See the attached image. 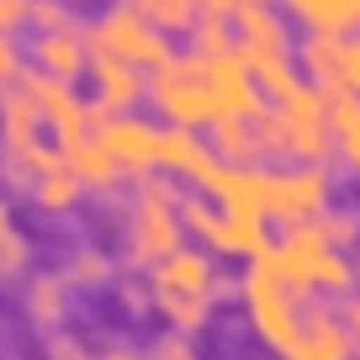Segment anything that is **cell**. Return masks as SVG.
<instances>
[{
  "instance_id": "6da1fadb",
  "label": "cell",
  "mask_w": 360,
  "mask_h": 360,
  "mask_svg": "<svg viewBox=\"0 0 360 360\" xmlns=\"http://www.w3.org/2000/svg\"><path fill=\"white\" fill-rule=\"evenodd\" d=\"M143 281H148V297H154V318L165 328L191 334V339L212 323L217 302L238 297V281L223 276L217 259L207 255V249H196V244H186L180 255H169L165 265H154Z\"/></svg>"
},
{
  "instance_id": "7a4b0ae2",
  "label": "cell",
  "mask_w": 360,
  "mask_h": 360,
  "mask_svg": "<svg viewBox=\"0 0 360 360\" xmlns=\"http://www.w3.org/2000/svg\"><path fill=\"white\" fill-rule=\"evenodd\" d=\"M328 96L313 85H297L286 101H270L265 117L255 122L259 154L270 165H328L334 159V117Z\"/></svg>"
},
{
  "instance_id": "3957f363",
  "label": "cell",
  "mask_w": 360,
  "mask_h": 360,
  "mask_svg": "<svg viewBox=\"0 0 360 360\" xmlns=\"http://www.w3.org/2000/svg\"><path fill=\"white\" fill-rule=\"evenodd\" d=\"M180 186L169 175L138 180L133 202L122 212V265L148 276L154 265H165L169 255L186 249V223H180Z\"/></svg>"
},
{
  "instance_id": "277c9868",
  "label": "cell",
  "mask_w": 360,
  "mask_h": 360,
  "mask_svg": "<svg viewBox=\"0 0 360 360\" xmlns=\"http://www.w3.org/2000/svg\"><path fill=\"white\" fill-rule=\"evenodd\" d=\"M238 307H244V323L270 355H286L302 334V307L292 292L281 286V276L265 265V255H255L244 270H238Z\"/></svg>"
},
{
  "instance_id": "5b68a950",
  "label": "cell",
  "mask_w": 360,
  "mask_h": 360,
  "mask_svg": "<svg viewBox=\"0 0 360 360\" xmlns=\"http://www.w3.org/2000/svg\"><path fill=\"white\" fill-rule=\"evenodd\" d=\"M148 106L165 127H191L207 133L217 122V101L207 90V64L196 53H175L165 69L148 75Z\"/></svg>"
},
{
  "instance_id": "8992f818",
  "label": "cell",
  "mask_w": 360,
  "mask_h": 360,
  "mask_svg": "<svg viewBox=\"0 0 360 360\" xmlns=\"http://www.w3.org/2000/svg\"><path fill=\"white\" fill-rule=\"evenodd\" d=\"M85 37H90V53L122 58V64H138V69H148V75L175 58V37L159 32L148 16H138L127 0H112V6L85 27Z\"/></svg>"
},
{
  "instance_id": "52a82bcc",
  "label": "cell",
  "mask_w": 360,
  "mask_h": 360,
  "mask_svg": "<svg viewBox=\"0 0 360 360\" xmlns=\"http://www.w3.org/2000/svg\"><path fill=\"white\" fill-rule=\"evenodd\" d=\"M334 207V175L328 165H270V191H265V217L276 228H307L323 223Z\"/></svg>"
},
{
  "instance_id": "ba28073f",
  "label": "cell",
  "mask_w": 360,
  "mask_h": 360,
  "mask_svg": "<svg viewBox=\"0 0 360 360\" xmlns=\"http://www.w3.org/2000/svg\"><path fill=\"white\" fill-rule=\"evenodd\" d=\"M22 90L32 96L37 112H43V127H48V138H53L58 154H69V148H79V143L96 138V101H85L69 79H53V75H43V69L27 64Z\"/></svg>"
},
{
  "instance_id": "9c48e42d",
  "label": "cell",
  "mask_w": 360,
  "mask_h": 360,
  "mask_svg": "<svg viewBox=\"0 0 360 360\" xmlns=\"http://www.w3.org/2000/svg\"><path fill=\"white\" fill-rule=\"evenodd\" d=\"M180 223H186V238H191L196 249H207L212 259H244V265H249V259L265 255V244H270L265 228L228 223L223 207H217L212 196H202V191H186V196H180Z\"/></svg>"
},
{
  "instance_id": "30bf717a",
  "label": "cell",
  "mask_w": 360,
  "mask_h": 360,
  "mask_svg": "<svg viewBox=\"0 0 360 360\" xmlns=\"http://www.w3.org/2000/svg\"><path fill=\"white\" fill-rule=\"evenodd\" d=\"M328 255H334V244L323 238L318 223L286 228L281 238H270V244H265V265L281 276V286L297 297V302H313V297H318V276H323Z\"/></svg>"
},
{
  "instance_id": "8fae6325",
  "label": "cell",
  "mask_w": 360,
  "mask_h": 360,
  "mask_svg": "<svg viewBox=\"0 0 360 360\" xmlns=\"http://www.w3.org/2000/svg\"><path fill=\"white\" fill-rule=\"evenodd\" d=\"M159 138H165V122H148V117H96V143L117 159L127 180H148L159 175Z\"/></svg>"
},
{
  "instance_id": "7c38bea8",
  "label": "cell",
  "mask_w": 360,
  "mask_h": 360,
  "mask_svg": "<svg viewBox=\"0 0 360 360\" xmlns=\"http://www.w3.org/2000/svg\"><path fill=\"white\" fill-rule=\"evenodd\" d=\"M265 191H270V165H217V175L202 186V196H212L223 217L238 228H270Z\"/></svg>"
},
{
  "instance_id": "4fadbf2b",
  "label": "cell",
  "mask_w": 360,
  "mask_h": 360,
  "mask_svg": "<svg viewBox=\"0 0 360 360\" xmlns=\"http://www.w3.org/2000/svg\"><path fill=\"white\" fill-rule=\"evenodd\" d=\"M207 64V90H212V101H217V122H259L265 117V90L255 85V75H249V64L233 53L223 58H202Z\"/></svg>"
},
{
  "instance_id": "5bb4252c",
  "label": "cell",
  "mask_w": 360,
  "mask_h": 360,
  "mask_svg": "<svg viewBox=\"0 0 360 360\" xmlns=\"http://www.w3.org/2000/svg\"><path fill=\"white\" fill-rule=\"evenodd\" d=\"M90 101H96V117H133L148 101V69L90 53Z\"/></svg>"
},
{
  "instance_id": "9a60e30c",
  "label": "cell",
  "mask_w": 360,
  "mask_h": 360,
  "mask_svg": "<svg viewBox=\"0 0 360 360\" xmlns=\"http://www.w3.org/2000/svg\"><path fill=\"white\" fill-rule=\"evenodd\" d=\"M281 360H355V345H349L339 302L313 297V302L302 307V334H297V345L286 349Z\"/></svg>"
},
{
  "instance_id": "2e32d148",
  "label": "cell",
  "mask_w": 360,
  "mask_h": 360,
  "mask_svg": "<svg viewBox=\"0 0 360 360\" xmlns=\"http://www.w3.org/2000/svg\"><path fill=\"white\" fill-rule=\"evenodd\" d=\"M69 297H75V286L58 276V270H32L22 286H16V307H22V323L37 328V334H58V328L69 323Z\"/></svg>"
},
{
  "instance_id": "e0dca14e",
  "label": "cell",
  "mask_w": 360,
  "mask_h": 360,
  "mask_svg": "<svg viewBox=\"0 0 360 360\" xmlns=\"http://www.w3.org/2000/svg\"><path fill=\"white\" fill-rule=\"evenodd\" d=\"M159 175L186 180V186L202 191L207 180L217 175V154H212V143H207V133H191V127H165V138H159Z\"/></svg>"
},
{
  "instance_id": "ac0fdd59",
  "label": "cell",
  "mask_w": 360,
  "mask_h": 360,
  "mask_svg": "<svg viewBox=\"0 0 360 360\" xmlns=\"http://www.w3.org/2000/svg\"><path fill=\"white\" fill-rule=\"evenodd\" d=\"M27 64L75 85L79 75H90V37H85V27H69V32H32Z\"/></svg>"
},
{
  "instance_id": "d6986e66",
  "label": "cell",
  "mask_w": 360,
  "mask_h": 360,
  "mask_svg": "<svg viewBox=\"0 0 360 360\" xmlns=\"http://www.w3.org/2000/svg\"><path fill=\"white\" fill-rule=\"evenodd\" d=\"M297 69L313 90H323L328 101L334 96H349L345 90V37L339 32H302L297 43Z\"/></svg>"
},
{
  "instance_id": "ffe728a7",
  "label": "cell",
  "mask_w": 360,
  "mask_h": 360,
  "mask_svg": "<svg viewBox=\"0 0 360 360\" xmlns=\"http://www.w3.org/2000/svg\"><path fill=\"white\" fill-rule=\"evenodd\" d=\"M43 112L32 106L22 85L16 90H0V154H27V148L43 143Z\"/></svg>"
},
{
  "instance_id": "44dd1931",
  "label": "cell",
  "mask_w": 360,
  "mask_h": 360,
  "mask_svg": "<svg viewBox=\"0 0 360 360\" xmlns=\"http://www.w3.org/2000/svg\"><path fill=\"white\" fill-rule=\"evenodd\" d=\"M286 11V22H297L302 32H360V0H276Z\"/></svg>"
},
{
  "instance_id": "7402d4cb",
  "label": "cell",
  "mask_w": 360,
  "mask_h": 360,
  "mask_svg": "<svg viewBox=\"0 0 360 360\" xmlns=\"http://www.w3.org/2000/svg\"><path fill=\"white\" fill-rule=\"evenodd\" d=\"M238 48V43H233ZM238 58L249 64L255 85L265 90V101H286L297 85H307L302 69H297V53H281V48H238Z\"/></svg>"
},
{
  "instance_id": "603a6c76",
  "label": "cell",
  "mask_w": 360,
  "mask_h": 360,
  "mask_svg": "<svg viewBox=\"0 0 360 360\" xmlns=\"http://www.w3.org/2000/svg\"><path fill=\"white\" fill-rule=\"evenodd\" d=\"M233 43L238 48H281V53H297L292 22H286L281 6H244L233 16Z\"/></svg>"
},
{
  "instance_id": "cb8c5ba5",
  "label": "cell",
  "mask_w": 360,
  "mask_h": 360,
  "mask_svg": "<svg viewBox=\"0 0 360 360\" xmlns=\"http://www.w3.org/2000/svg\"><path fill=\"white\" fill-rule=\"evenodd\" d=\"M64 159H69V169H75V180L85 186V196H106V202H112L122 186H133V180L117 169V159L106 154L96 138H90V143H79V148H69Z\"/></svg>"
},
{
  "instance_id": "d4e9b609",
  "label": "cell",
  "mask_w": 360,
  "mask_h": 360,
  "mask_svg": "<svg viewBox=\"0 0 360 360\" xmlns=\"http://www.w3.org/2000/svg\"><path fill=\"white\" fill-rule=\"evenodd\" d=\"M58 276L75 292H101V286H117V259L101 244H75L64 255V265H58Z\"/></svg>"
},
{
  "instance_id": "484cf974",
  "label": "cell",
  "mask_w": 360,
  "mask_h": 360,
  "mask_svg": "<svg viewBox=\"0 0 360 360\" xmlns=\"http://www.w3.org/2000/svg\"><path fill=\"white\" fill-rule=\"evenodd\" d=\"M334 165L349 180H360V96H334Z\"/></svg>"
},
{
  "instance_id": "4316f807",
  "label": "cell",
  "mask_w": 360,
  "mask_h": 360,
  "mask_svg": "<svg viewBox=\"0 0 360 360\" xmlns=\"http://www.w3.org/2000/svg\"><path fill=\"white\" fill-rule=\"evenodd\" d=\"M27 276H32V238L22 233V223H16L11 202L0 196V286H6V281L22 286Z\"/></svg>"
},
{
  "instance_id": "83f0119b",
  "label": "cell",
  "mask_w": 360,
  "mask_h": 360,
  "mask_svg": "<svg viewBox=\"0 0 360 360\" xmlns=\"http://www.w3.org/2000/svg\"><path fill=\"white\" fill-rule=\"evenodd\" d=\"M207 143H212L217 165H265L255 122H212L207 127Z\"/></svg>"
},
{
  "instance_id": "f1b7e54d",
  "label": "cell",
  "mask_w": 360,
  "mask_h": 360,
  "mask_svg": "<svg viewBox=\"0 0 360 360\" xmlns=\"http://www.w3.org/2000/svg\"><path fill=\"white\" fill-rule=\"evenodd\" d=\"M138 16H148V22L159 27V32L169 37H186L196 27V0H127Z\"/></svg>"
},
{
  "instance_id": "f546056e",
  "label": "cell",
  "mask_w": 360,
  "mask_h": 360,
  "mask_svg": "<svg viewBox=\"0 0 360 360\" xmlns=\"http://www.w3.org/2000/svg\"><path fill=\"white\" fill-rule=\"evenodd\" d=\"M186 53H196V58H223V53H233V27H228V22H212V16H196V27L186 32Z\"/></svg>"
},
{
  "instance_id": "4dcf8cb0",
  "label": "cell",
  "mask_w": 360,
  "mask_h": 360,
  "mask_svg": "<svg viewBox=\"0 0 360 360\" xmlns=\"http://www.w3.org/2000/svg\"><path fill=\"white\" fill-rule=\"evenodd\" d=\"M318 228H323V238H328L334 249H345V255H355V249H360V212H355V207H339V202H334Z\"/></svg>"
},
{
  "instance_id": "1f68e13d",
  "label": "cell",
  "mask_w": 360,
  "mask_h": 360,
  "mask_svg": "<svg viewBox=\"0 0 360 360\" xmlns=\"http://www.w3.org/2000/svg\"><path fill=\"white\" fill-rule=\"evenodd\" d=\"M143 360H196V339L180 334V328H159L143 345Z\"/></svg>"
},
{
  "instance_id": "d6a6232c",
  "label": "cell",
  "mask_w": 360,
  "mask_h": 360,
  "mask_svg": "<svg viewBox=\"0 0 360 360\" xmlns=\"http://www.w3.org/2000/svg\"><path fill=\"white\" fill-rule=\"evenodd\" d=\"M32 32H69V27H79L75 22V6L69 0H32Z\"/></svg>"
},
{
  "instance_id": "836d02e7",
  "label": "cell",
  "mask_w": 360,
  "mask_h": 360,
  "mask_svg": "<svg viewBox=\"0 0 360 360\" xmlns=\"http://www.w3.org/2000/svg\"><path fill=\"white\" fill-rule=\"evenodd\" d=\"M43 360H96V349H90L79 334L58 328V334H48V339H43Z\"/></svg>"
},
{
  "instance_id": "e575fe53",
  "label": "cell",
  "mask_w": 360,
  "mask_h": 360,
  "mask_svg": "<svg viewBox=\"0 0 360 360\" xmlns=\"http://www.w3.org/2000/svg\"><path fill=\"white\" fill-rule=\"evenodd\" d=\"M22 75H27V53H22V43L0 32V90H16V85H22Z\"/></svg>"
},
{
  "instance_id": "d590c367",
  "label": "cell",
  "mask_w": 360,
  "mask_h": 360,
  "mask_svg": "<svg viewBox=\"0 0 360 360\" xmlns=\"http://www.w3.org/2000/svg\"><path fill=\"white\" fill-rule=\"evenodd\" d=\"M117 302H122L127 318L154 313V297H148V281H143V276H138V281H117Z\"/></svg>"
},
{
  "instance_id": "8d00e7d4",
  "label": "cell",
  "mask_w": 360,
  "mask_h": 360,
  "mask_svg": "<svg viewBox=\"0 0 360 360\" xmlns=\"http://www.w3.org/2000/svg\"><path fill=\"white\" fill-rule=\"evenodd\" d=\"M345 90L360 96V32L345 37Z\"/></svg>"
},
{
  "instance_id": "74e56055",
  "label": "cell",
  "mask_w": 360,
  "mask_h": 360,
  "mask_svg": "<svg viewBox=\"0 0 360 360\" xmlns=\"http://www.w3.org/2000/svg\"><path fill=\"white\" fill-rule=\"evenodd\" d=\"M96 360H143V345H133V339H101Z\"/></svg>"
},
{
  "instance_id": "f35d334b",
  "label": "cell",
  "mask_w": 360,
  "mask_h": 360,
  "mask_svg": "<svg viewBox=\"0 0 360 360\" xmlns=\"http://www.w3.org/2000/svg\"><path fill=\"white\" fill-rule=\"evenodd\" d=\"M238 11H244V0H196V16H212V22H228V27H233Z\"/></svg>"
},
{
  "instance_id": "ab89813d",
  "label": "cell",
  "mask_w": 360,
  "mask_h": 360,
  "mask_svg": "<svg viewBox=\"0 0 360 360\" xmlns=\"http://www.w3.org/2000/svg\"><path fill=\"white\" fill-rule=\"evenodd\" d=\"M339 313H345L349 345H355V360H360V297H345V302H339Z\"/></svg>"
},
{
  "instance_id": "60d3db41",
  "label": "cell",
  "mask_w": 360,
  "mask_h": 360,
  "mask_svg": "<svg viewBox=\"0 0 360 360\" xmlns=\"http://www.w3.org/2000/svg\"><path fill=\"white\" fill-rule=\"evenodd\" d=\"M349 265H355V297H360V249L349 255Z\"/></svg>"
},
{
  "instance_id": "b9f144b4",
  "label": "cell",
  "mask_w": 360,
  "mask_h": 360,
  "mask_svg": "<svg viewBox=\"0 0 360 360\" xmlns=\"http://www.w3.org/2000/svg\"><path fill=\"white\" fill-rule=\"evenodd\" d=\"M244 6H276V0H244Z\"/></svg>"
}]
</instances>
